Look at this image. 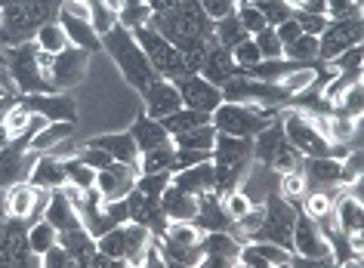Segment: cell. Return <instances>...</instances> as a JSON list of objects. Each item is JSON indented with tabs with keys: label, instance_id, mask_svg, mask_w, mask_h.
I'll list each match as a JSON object with an SVG mask.
<instances>
[{
	"label": "cell",
	"instance_id": "cell-35",
	"mask_svg": "<svg viewBox=\"0 0 364 268\" xmlns=\"http://www.w3.org/2000/svg\"><path fill=\"white\" fill-rule=\"evenodd\" d=\"M176 148H195V151H213V142H216V127L213 124H204V127H195L188 133H179L173 136Z\"/></svg>",
	"mask_w": 364,
	"mask_h": 268
},
{
	"label": "cell",
	"instance_id": "cell-39",
	"mask_svg": "<svg viewBox=\"0 0 364 268\" xmlns=\"http://www.w3.org/2000/svg\"><path fill=\"white\" fill-rule=\"evenodd\" d=\"M96 250L99 253H105L108 259H114V262H124L127 259V237H124V225H114L112 231H105V235L96 237ZM127 265V262H124Z\"/></svg>",
	"mask_w": 364,
	"mask_h": 268
},
{
	"label": "cell",
	"instance_id": "cell-59",
	"mask_svg": "<svg viewBox=\"0 0 364 268\" xmlns=\"http://www.w3.org/2000/svg\"><path fill=\"white\" fill-rule=\"evenodd\" d=\"M275 34H278V41L281 43H294L296 41V37L299 34H303V31H299V25H296V18L294 16H290V18H284V22H281V25H275Z\"/></svg>",
	"mask_w": 364,
	"mask_h": 268
},
{
	"label": "cell",
	"instance_id": "cell-41",
	"mask_svg": "<svg viewBox=\"0 0 364 268\" xmlns=\"http://www.w3.org/2000/svg\"><path fill=\"white\" fill-rule=\"evenodd\" d=\"M53 244H59V231L53 228L47 219H38L34 225H28V247H31V253L43 256Z\"/></svg>",
	"mask_w": 364,
	"mask_h": 268
},
{
	"label": "cell",
	"instance_id": "cell-54",
	"mask_svg": "<svg viewBox=\"0 0 364 268\" xmlns=\"http://www.w3.org/2000/svg\"><path fill=\"white\" fill-rule=\"evenodd\" d=\"M213 151H195V148H176V161H173V173H179V170H188V166H195V164H204V161H210Z\"/></svg>",
	"mask_w": 364,
	"mask_h": 268
},
{
	"label": "cell",
	"instance_id": "cell-45",
	"mask_svg": "<svg viewBox=\"0 0 364 268\" xmlns=\"http://www.w3.org/2000/svg\"><path fill=\"white\" fill-rule=\"evenodd\" d=\"M235 13H238V22L244 25V31H247L250 37L257 34V31H262V28L269 25V22H266V16L259 13V9H257V4H253V0H241V4L235 6Z\"/></svg>",
	"mask_w": 364,
	"mask_h": 268
},
{
	"label": "cell",
	"instance_id": "cell-64",
	"mask_svg": "<svg viewBox=\"0 0 364 268\" xmlns=\"http://www.w3.org/2000/svg\"><path fill=\"white\" fill-rule=\"evenodd\" d=\"M4 92H6V90H4V83H0V99H4Z\"/></svg>",
	"mask_w": 364,
	"mask_h": 268
},
{
	"label": "cell",
	"instance_id": "cell-2",
	"mask_svg": "<svg viewBox=\"0 0 364 268\" xmlns=\"http://www.w3.org/2000/svg\"><path fill=\"white\" fill-rule=\"evenodd\" d=\"M210 161H213V170H216V194L225 198L229 191L238 188L241 176L247 173V166L253 161V139L216 133Z\"/></svg>",
	"mask_w": 364,
	"mask_h": 268
},
{
	"label": "cell",
	"instance_id": "cell-40",
	"mask_svg": "<svg viewBox=\"0 0 364 268\" xmlns=\"http://www.w3.org/2000/svg\"><path fill=\"white\" fill-rule=\"evenodd\" d=\"M318 37H312V34H299L294 43H287L284 46V59H290V62H299V65H312L315 59H318Z\"/></svg>",
	"mask_w": 364,
	"mask_h": 268
},
{
	"label": "cell",
	"instance_id": "cell-63",
	"mask_svg": "<svg viewBox=\"0 0 364 268\" xmlns=\"http://www.w3.org/2000/svg\"><path fill=\"white\" fill-rule=\"evenodd\" d=\"M4 4H19V6H28V4H34V0H4Z\"/></svg>",
	"mask_w": 364,
	"mask_h": 268
},
{
	"label": "cell",
	"instance_id": "cell-7",
	"mask_svg": "<svg viewBox=\"0 0 364 268\" xmlns=\"http://www.w3.org/2000/svg\"><path fill=\"white\" fill-rule=\"evenodd\" d=\"M294 222H296V207L290 200H284L281 194L266 198V219L257 240H272L278 247H294Z\"/></svg>",
	"mask_w": 364,
	"mask_h": 268
},
{
	"label": "cell",
	"instance_id": "cell-46",
	"mask_svg": "<svg viewBox=\"0 0 364 268\" xmlns=\"http://www.w3.org/2000/svg\"><path fill=\"white\" fill-rule=\"evenodd\" d=\"M173 182V173L164 170V173H139L136 176V191L149 194V198H161V191Z\"/></svg>",
	"mask_w": 364,
	"mask_h": 268
},
{
	"label": "cell",
	"instance_id": "cell-16",
	"mask_svg": "<svg viewBox=\"0 0 364 268\" xmlns=\"http://www.w3.org/2000/svg\"><path fill=\"white\" fill-rule=\"evenodd\" d=\"M87 50H77V46H68L62 50L56 59H53V68H50V80L56 83V90H68L75 83L84 80L87 74Z\"/></svg>",
	"mask_w": 364,
	"mask_h": 268
},
{
	"label": "cell",
	"instance_id": "cell-58",
	"mask_svg": "<svg viewBox=\"0 0 364 268\" xmlns=\"http://www.w3.org/2000/svg\"><path fill=\"white\" fill-rule=\"evenodd\" d=\"M43 265H47V268H65V265H71L68 250L62 247V244H53L47 253H43Z\"/></svg>",
	"mask_w": 364,
	"mask_h": 268
},
{
	"label": "cell",
	"instance_id": "cell-27",
	"mask_svg": "<svg viewBox=\"0 0 364 268\" xmlns=\"http://www.w3.org/2000/svg\"><path fill=\"white\" fill-rule=\"evenodd\" d=\"M28 182L34 185V188H47V191L62 188V185H65V164L53 154H41L31 176H28Z\"/></svg>",
	"mask_w": 364,
	"mask_h": 268
},
{
	"label": "cell",
	"instance_id": "cell-11",
	"mask_svg": "<svg viewBox=\"0 0 364 268\" xmlns=\"http://www.w3.org/2000/svg\"><path fill=\"white\" fill-rule=\"evenodd\" d=\"M38 151L34 148H19V145H0V188H10L16 182H28V176L38 164Z\"/></svg>",
	"mask_w": 364,
	"mask_h": 268
},
{
	"label": "cell",
	"instance_id": "cell-49",
	"mask_svg": "<svg viewBox=\"0 0 364 268\" xmlns=\"http://www.w3.org/2000/svg\"><path fill=\"white\" fill-rule=\"evenodd\" d=\"M232 59H235V65H238V68H253L257 62H262L257 41H253V37H244L241 43H235V46H232Z\"/></svg>",
	"mask_w": 364,
	"mask_h": 268
},
{
	"label": "cell",
	"instance_id": "cell-29",
	"mask_svg": "<svg viewBox=\"0 0 364 268\" xmlns=\"http://www.w3.org/2000/svg\"><path fill=\"white\" fill-rule=\"evenodd\" d=\"M65 139H75V120H47V127L34 136L31 148L38 154H47L50 148H56L59 142H65Z\"/></svg>",
	"mask_w": 364,
	"mask_h": 268
},
{
	"label": "cell",
	"instance_id": "cell-31",
	"mask_svg": "<svg viewBox=\"0 0 364 268\" xmlns=\"http://www.w3.org/2000/svg\"><path fill=\"white\" fill-rule=\"evenodd\" d=\"M296 68H303V65H299V62H290V59H262V62L253 65V68H244V71H247V77H253V80L281 83L290 71H296Z\"/></svg>",
	"mask_w": 364,
	"mask_h": 268
},
{
	"label": "cell",
	"instance_id": "cell-10",
	"mask_svg": "<svg viewBox=\"0 0 364 268\" xmlns=\"http://www.w3.org/2000/svg\"><path fill=\"white\" fill-rule=\"evenodd\" d=\"M176 87H179V96H182V105L186 108L213 114V111L223 105V90L207 77H201V74H186L182 80H176Z\"/></svg>",
	"mask_w": 364,
	"mask_h": 268
},
{
	"label": "cell",
	"instance_id": "cell-28",
	"mask_svg": "<svg viewBox=\"0 0 364 268\" xmlns=\"http://www.w3.org/2000/svg\"><path fill=\"white\" fill-rule=\"evenodd\" d=\"M34 200H38V188L31 182H16L6 188V213L16 219H31Z\"/></svg>",
	"mask_w": 364,
	"mask_h": 268
},
{
	"label": "cell",
	"instance_id": "cell-32",
	"mask_svg": "<svg viewBox=\"0 0 364 268\" xmlns=\"http://www.w3.org/2000/svg\"><path fill=\"white\" fill-rule=\"evenodd\" d=\"M161 124H164V129H167L170 136H179V133H188V129H195V127L210 124V114H204V111H195V108H186V105H182L179 111H173V114L161 117Z\"/></svg>",
	"mask_w": 364,
	"mask_h": 268
},
{
	"label": "cell",
	"instance_id": "cell-6",
	"mask_svg": "<svg viewBox=\"0 0 364 268\" xmlns=\"http://www.w3.org/2000/svg\"><path fill=\"white\" fill-rule=\"evenodd\" d=\"M210 124L216 127V133L253 139L269 124V117H262L257 108L247 105V102H223V105L210 114Z\"/></svg>",
	"mask_w": 364,
	"mask_h": 268
},
{
	"label": "cell",
	"instance_id": "cell-25",
	"mask_svg": "<svg viewBox=\"0 0 364 268\" xmlns=\"http://www.w3.org/2000/svg\"><path fill=\"white\" fill-rule=\"evenodd\" d=\"M90 142L99 145V148H105V151L112 154L117 164L139 166V148H136V139L130 133H105V136L90 139Z\"/></svg>",
	"mask_w": 364,
	"mask_h": 268
},
{
	"label": "cell",
	"instance_id": "cell-19",
	"mask_svg": "<svg viewBox=\"0 0 364 268\" xmlns=\"http://www.w3.org/2000/svg\"><path fill=\"white\" fill-rule=\"evenodd\" d=\"M192 222L207 235V231H229L232 216L225 213V203H223L220 194L204 191V194H198V210H195Z\"/></svg>",
	"mask_w": 364,
	"mask_h": 268
},
{
	"label": "cell",
	"instance_id": "cell-20",
	"mask_svg": "<svg viewBox=\"0 0 364 268\" xmlns=\"http://www.w3.org/2000/svg\"><path fill=\"white\" fill-rule=\"evenodd\" d=\"M161 210L164 216H167L170 222H192L195 219V210H198V198L188 191H182L179 185H167V188L161 191Z\"/></svg>",
	"mask_w": 364,
	"mask_h": 268
},
{
	"label": "cell",
	"instance_id": "cell-38",
	"mask_svg": "<svg viewBox=\"0 0 364 268\" xmlns=\"http://www.w3.org/2000/svg\"><path fill=\"white\" fill-rule=\"evenodd\" d=\"M65 164V182L68 185H75V188L80 191H90V188H96V170L93 166H87L80 157H68V161H62Z\"/></svg>",
	"mask_w": 364,
	"mask_h": 268
},
{
	"label": "cell",
	"instance_id": "cell-62",
	"mask_svg": "<svg viewBox=\"0 0 364 268\" xmlns=\"http://www.w3.org/2000/svg\"><path fill=\"white\" fill-rule=\"evenodd\" d=\"M296 9H306V13H321L327 16V0H303Z\"/></svg>",
	"mask_w": 364,
	"mask_h": 268
},
{
	"label": "cell",
	"instance_id": "cell-47",
	"mask_svg": "<svg viewBox=\"0 0 364 268\" xmlns=\"http://www.w3.org/2000/svg\"><path fill=\"white\" fill-rule=\"evenodd\" d=\"M253 41H257L262 59H284V43L278 41V34H275V28L272 25H266L262 31L253 34Z\"/></svg>",
	"mask_w": 364,
	"mask_h": 268
},
{
	"label": "cell",
	"instance_id": "cell-33",
	"mask_svg": "<svg viewBox=\"0 0 364 268\" xmlns=\"http://www.w3.org/2000/svg\"><path fill=\"white\" fill-rule=\"evenodd\" d=\"M244 37H250L244 31V25L238 22V13H229L223 18H216L213 22V43L216 46H225V50H232L235 43H241Z\"/></svg>",
	"mask_w": 364,
	"mask_h": 268
},
{
	"label": "cell",
	"instance_id": "cell-37",
	"mask_svg": "<svg viewBox=\"0 0 364 268\" xmlns=\"http://www.w3.org/2000/svg\"><path fill=\"white\" fill-rule=\"evenodd\" d=\"M149 18H151L149 0H124L121 9H117V25L130 28V31L139 25H149Z\"/></svg>",
	"mask_w": 364,
	"mask_h": 268
},
{
	"label": "cell",
	"instance_id": "cell-12",
	"mask_svg": "<svg viewBox=\"0 0 364 268\" xmlns=\"http://www.w3.org/2000/svg\"><path fill=\"white\" fill-rule=\"evenodd\" d=\"M278 179H281V173L275 170V166H269V164H262V161L253 157L247 173L241 176L238 188L244 191V198H247L250 203H266V198L278 194Z\"/></svg>",
	"mask_w": 364,
	"mask_h": 268
},
{
	"label": "cell",
	"instance_id": "cell-9",
	"mask_svg": "<svg viewBox=\"0 0 364 268\" xmlns=\"http://www.w3.org/2000/svg\"><path fill=\"white\" fill-rule=\"evenodd\" d=\"M299 256L306 259H315V262L321 265H333L331 259V244H327V237L321 235V228H318L315 219H309L306 213L296 210V222H294V247Z\"/></svg>",
	"mask_w": 364,
	"mask_h": 268
},
{
	"label": "cell",
	"instance_id": "cell-30",
	"mask_svg": "<svg viewBox=\"0 0 364 268\" xmlns=\"http://www.w3.org/2000/svg\"><path fill=\"white\" fill-rule=\"evenodd\" d=\"M333 219H336V228L340 231H358L361 228V200L352 198V194H336L333 200Z\"/></svg>",
	"mask_w": 364,
	"mask_h": 268
},
{
	"label": "cell",
	"instance_id": "cell-57",
	"mask_svg": "<svg viewBox=\"0 0 364 268\" xmlns=\"http://www.w3.org/2000/svg\"><path fill=\"white\" fill-rule=\"evenodd\" d=\"M223 203H225V213H229L232 219H241L244 213L250 210V200L244 198V191H241V188H235V191H229V194H225V198H223Z\"/></svg>",
	"mask_w": 364,
	"mask_h": 268
},
{
	"label": "cell",
	"instance_id": "cell-15",
	"mask_svg": "<svg viewBox=\"0 0 364 268\" xmlns=\"http://www.w3.org/2000/svg\"><path fill=\"white\" fill-rule=\"evenodd\" d=\"M145 114L161 120L173 114V111L182 108V96H179V87L173 80H164V77H154L149 87H145Z\"/></svg>",
	"mask_w": 364,
	"mask_h": 268
},
{
	"label": "cell",
	"instance_id": "cell-44",
	"mask_svg": "<svg viewBox=\"0 0 364 268\" xmlns=\"http://www.w3.org/2000/svg\"><path fill=\"white\" fill-rule=\"evenodd\" d=\"M161 237L173 240V244H201L204 231L195 225V222H170L167 231H164Z\"/></svg>",
	"mask_w": 364,
	"mask_h": 268
},
{
	"label": "cell",
	"instance_id": "cell-5",
	"mask_svg": "<svg viewBox=\"0 0 364 268\" xmlns=\"http://www.w3.org/2000/svg\"><path fill=\"white\" fill-rule=\"evenodd\" d=\"M10 77L13 87H19L22 92H56V83H53L47 74L38 68V43L25 41L19 46H10Z\"/></svg>",
	"mask_w": 364,
	"mask_h": 268
},
{
	"label": "cell",
	"instance_id": "cell-43",
	"mask_svg": "<svg viewBox=\"0 0 364 268\" xmlns=\"http://www.w3.org/2000/svg\"><path fill=\"white\" fill-rule=\"evenodd\" d=\"M303 200H306V216L309 219H324V216H331L333 213V200H336V194L333 191H306L303 194Z\"/></svg>",
	"mask_w": 364,
	"mask_h": 268
},
{
	"label": "cell",
	"instance_id": "cell-22",
	"mask_svg": "<svg viewBox=\"0 0 364 268\" xmlns=\"http://www.w3.org/2000/svg\"><path fill=\"white\" fill-rule=\"evenodd\" d=\"M130 136L136 139V148H139V154L145 151H151V148H161V145H170L173 142V136L164 129L161 120H154L149 114H139L133 120V127H130Z\"/></svg>",
	"mask_w": 364,
	"mask_h": 268
},
{
	"label": "cell",
	"instance_id": "cell-60",
	"mask_svg": "<svg viewBox=\"0 0 364 268\" xmlns=\"http://www.w3.org/2000/svg\"><path fill=\"white\" fill-rule=\"evenodd\" d=\"M62 13H68L75 18H87L90 22V0H65V4H62Z\"/></svg>",
	"mask_w": 364,
	"mask_h": 268
},
{
	"label": "cell",
	"instance_id": "cell-50",
	"mask_svg": "<svg viewBox=\"0 0 364 268\" xmlns=\"http://www.w3.org/2000/svg\"><path fill=\"white\" fill-rule=\"evenodd\" d=\"M28 117H31V111H28V105H25V102H19V105H13V108H6V111H4V120H0V124H4V127H6V133H10V142L25 129Z\"/></svg>",
	"mask_w": 364,
	"mask_h": 268
},
{
	"label": "cell",
	"instance_id": "cell-4",
	"mask_svg": "<svg viewBox=\"0 0 364 268\" xmlns=\"http://www.w3.org/2000/svg\"><path fill=\"white\" fill-rule=\"evenodd\" d=\"M133 37H136V43L142 46V53L149 55V62H151V68L158 77L173 80V83L186 77V65H182L179 50L164 34H158L151 25H139V28H133Z\"/></svg>",
	"mask_w": 364,
	"mask_h": 268
},
{
	"label": "cell",
	"instance_id": "cell-48",
	"mask_svg": "<svg viewBox=\"0 0 364 268\" xmlns=\"http://www.w3.org/2000/svg\"><path fill=\"white\" fill-rule=\"evenodd\" d=\"M90 25H93L99 31V37H102L117 25V13L112 6H105L102 0H90Z\"/></svg>",
	"mask_w": 364,
	"mask_h": 268
},
{
	"label": "cell",
	"instance_id": "cell-23",
	"mask_svg": "<svg viewBox=\"0 0 364 268\" xmlns=\"http://www.w3.org/2000/svg\"><path fill=\"white\" fill-rule=\"evenodd\" d=\"M173 185H179L182 191L188 194H204V191H216V170H213V161H204V164H195L188 170H179L173 176Z\"/></svg>",
	"mask_w": 364,
	"mask_h": 268
},
{
	"label": "cell",
	"instance_id": "cell-52",
	"mask_svg": "<svg viewBox=\"0 0 364 268\" xmlns=\"http://www.w3.org/2000/svg\"><path fill=\"white\" fill-rule=\"evenodd\" d=\"M294 18H296L299 31H303V34H312V37H321V31L327 28V22H331L327 16H321V13H306V9H294Z\"/></svg>",
	"mask_w": 364,
	"mask_h": 268
},
{
	"label": "cell",
	"instance_id": "cell-13",
	"mask_svg": "<svg viewBox=\"0 0 364 268\" xmlns=\"http://www.w3.org/2000/svg\"><path fill=\"white\" fill-rule=\"evenodd\" d=\"M303 176L309 191H331V188H343V164L336 157H303Z\"/></svg>",
	"mask_w": 364,
	"mask_h": 268
},
{
	"label": "cell",
	"instance_id": "cell-18",
	"mask_svg": "<svg viewBox=\"0 0 364 268\" xmlns=\"http://www.w3.org/2000/svg\"><path fill=\"white\" fill-rule=\"evenodd\" d=\"M25 105L34 114H43L47 120H75L77 124V105L75 99L68 96V92H31L28 99H25Z\"/></svg>",
	"mask_w": 364,
	"mask_h": 268
},
{
	"label": "cell",
	"instance_id": "cell-3",
	"mask_svg": "<svg viewBox=\"0 0 364 268\" xmlns=\"http://www.w3.org/2000/svg\"><path fill=\"white\" fill-rule=\"evenodd\" d=\"M253 157L269 166H275L278 173H287V170H299L303 166V154L296 151L294 145L287 142L284 136V127H281V114L272 117L266 127L253 136Z\"/></svg>",
	"mask_w": 364,
	"mask_h": 268
},
{
	"label": "cell",
	"instance_id": "cell-42",
	"mask_svg": "<svg viewBox=\"0 0 364 268\" xmlns=\"http://www.w3.org/2000/svg\"><path fill=\"white\" fill-rule=\"evenodd\" d=\"M306 191H309V185H306L303 170H287V173H281V179H278V194H281L284 200L296 203V200H303Z\"/></svg>",
	"mask_w": 364,
	"mask_h": 268
},
{
	"label": "cell",
	"instance_id": "cell-61",
	"mask_svg": "<svg viewBox=\"0 0 364 268\" xmlns=\"http://www.w3.org/2000/svg\"><path fill=\"white\" fill-rule=\"evenodd\" d=\"M80 151V148L75 145V142H71V139H65V142H59L56 148H50V154L53 157H59V161H68V157H75Z\"/></svg>",
	"mask_w": 364,
	"mask_h": 268
},
{
	"label": "cell",
	"instance_id": "cell-14",
	"mask_svg": "<svg viewBox=\"0 0 364 268\" xmlns=\"http://www.w3.org/2000/svg\"><path fill=\"white\" fill-rule=\"evenodd\" d=\"M136 176H139V166L130 164H112L108 170L96 173V191L102 194L105 200H121L136 188Z\"/></svg>",
	"mask_w": 364,
	"mask_h": 268
},
{
	"label": "cell",
	"instance_id": "cell-24",
	"mask_svg": "<svg viewBox=\"0 0 364 268\" xmlns=\"http://www.w3.org/2000/svg\"><path fill=\"white\" fill-rule=\"evenodd\" d=\"M56 22L65 28V34H68V43L71 46H77V50H96L99 43H102V37H99V31L93 25L87 22V18H75V16H68V13H62L59 9V16H56Z\"/></svg>",
	"mask_w": 364,
	"mask_h": 268
},
{
	"label": "cell",
	"instance_id": "cell-26",
	"mask_svg": "<svg viewBox=\"0 0 364 268\" xmlns=\"http://www.w3.org/2000/svg\"><path fill=\"white\" fill-rule=\"evenodd\" d=\"M43 219H47L56 231H68V228H77L80 225L77 210L71 207V200L65 198V191H62V188H53L50 191V203H47V213H43Z\"/></svg>",
	"mask_w": 364,
	"mask_h": 268
},
{
	"label": "cell",
	"instance_id": "cell-51",
	"mask_svg": "<svg viewBox=\"0 0 364 268\" xmlns=\"http://www.w3.org/2000/svg\"><path fill=\"white\" fill-rule=\"evenodd\" d=\"M77 157L84 161L87 166H93V170L99 173V170H108V166L114 164V157L105 151V148H99V145H93V142H87L84 148L77 151Z\"/></svg>",
	"mask_w": 364,
	"mask_h": 268
},
{
	"label": "cell",
	"instance_id": "cell-53",
	"mask_svg": "<svg viewBox=\"0 0 364 268\" xmlns=\"http://www.w3.org/2000/svg\"><path fill=\"white\" fill-rule=\"evenodd\" d=\"M331 68L333 71H361V43L358 46H349V50H343L340 55H333Z\"/></svg>",
	"mask_w": 364,
	"mask_h": 268
},
{
	"label": "cell",
	"instance_id": "cell-17",
	"mask_svg": "<svg viewBox=\"0 0 364 268\" xmlns=\"http://www.w3.org/2000/svg\"><path fill=\"white\" fill-rule=\"evenodd\" d=\"M127 207H130V222H139V225H145L151 231V235H164L170 225V219L164 216V210H161V200L158 198H149V194H142V191H130L127 194Z\"/></svg>",
	"mask_w": 364,
	"mask_h": 268
},
{
	"label": "cell",
	"instance_id": "cell-56",
	"mask_svg": "<svg viewBox=\"0 0 364 268\" xmlns=\"http://www.w3.org/2000/svg\"><path fill=\"white\" fill-rule=\"evenodd\" d=\"M201 4V9L207 13V18H223V16H229V13H235V6L241 4V0H198Z\"/></svg>",
	"mask_w": 364,
	"mask_h": 268
},
{
	"label": "cell",
	"instance_id": "cell-21",
	"mask_svg": "<svg viewBox=\"0 0 364 268\" xmlns=\"http://www.w3.org/2000/svg\"><path fill=\"white\" fill-rule=\"evenodd\" d=\"M235 74H238V65H235V59H232V50L210 43V50H207V59L201 65V77L216 83V87H223V83H229Z\"/></svg>",
	"mask_w": 364,
	"mask_h": 268
},
{
	"label": "cell",
	"instance_id": "cell-8",
	"mask_svg": "<svg viewBox=\"0 0 364 268\" xmlns=\"http://www.w3.org/2000/svg\"><path fill=\"white\" fill-rule=\"evenodd\" d=\"M361 18H331L327 28L318 37V59L321 62H331L333 55H340L343 50H349V46H358L361 43Z\"/></svg>",
	"mask_w": 364,
	"mask_h": 268
},
{
	"label": "cell",
	"instance_id": "cell-1",
	"mask_svg": "<svg viewBox=\"0 0 364 268\" xmlns=\"http://www.w3.org/2000/svg\"><path fill=\"white\" fill-rule=\"evenodd\" d=\"M102 46L108 50V55L114 59L117 71L124 74V80L130 83V87H136L139 92H145V87L158 77L154 68H151V62H149V55H145L142 46L136 43V37H133L130 28L114 25L108 34H102Z\"/></svg>",
	"mask_w": 364,
	"mask_h": 268
},
{
	"label": "cell",
	"instance_id": "cell-36",
	"mask_svg": "<svg viewBox=\"0 0 364 268\" xmlns=\"http://www.w3.org/2000/svg\"><path fill=\"white\" fill-rule=\"evenodd\" d=\"M173 161H176V148H173V142L151 148V151L139 154V173H164V170L173 173Z\"/></svg>",
	"mask_w": 364,
	"mask_h": 268
},
{
	"label": "cell",
	"instance_id": "cell-55",
	"mask_svg": "<svg viewBox=\"0 0 364 268\" xmlns=\"http://www.w3.org/2000/svg\"><path fill=\"white\" fill-rule=\"evenodd\" d=\"M327 18H361V4H355V0H327Z\"/></svg>",
	"mask_w": 364,
	"mask_h": 268
},
{
	"label": "cell",
	"instance_id": "cell-34",
	"mask_svg": "<svg viewBox=\"0 0 364 268\" xmlns=\"http://www.w3.org/2000/svg\"><path fill=\"white\" fill-rule=\"evenodd\" d=\"M34 43H38V50L43 53H53V55H59L62 50H68V34H65V28H62L56 18L53 22H43L38 28V34H34Z\"/></svg>",
	"mask_w": 364,
	"mask_h": 268
}]
</instances>
